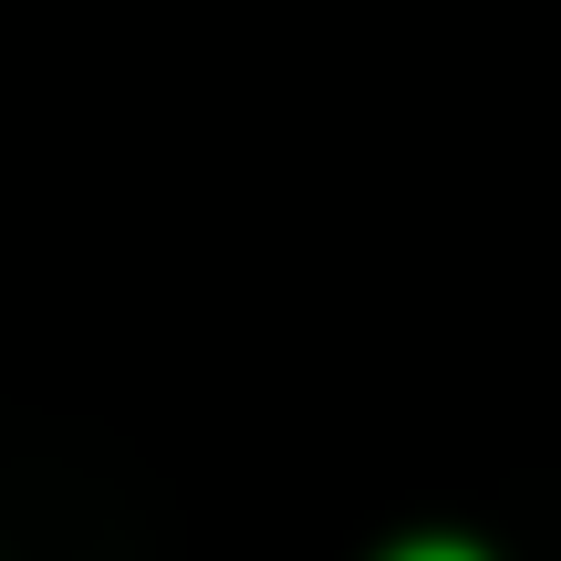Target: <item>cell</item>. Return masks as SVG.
<instances>
[{"mask_svg":"<svg viewBox=\"0 0 561 561\" xmlns=\"http://www.w3.org/2000/svg\"><path fill=\"white\" fill-rule=\"evenodd\" d=\"M396 561H479V551H458V541H416V551H396Z\"/></svg>","mask_w":561,"mask_h":561,"instance_id":"6da1fadb","label":"cell"}]
</instances>
